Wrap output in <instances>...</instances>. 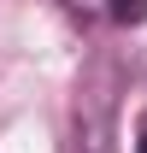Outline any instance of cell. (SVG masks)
Returning <instances> with one entry per match:
<instances>
[{"label": "cell", "instance_id": "1", "mask_svg": "<svg viewBox=\"0 0 147 153\" xmlns=\"http://www.w3.org/2000/svg\"><path fill=\"white\" fill-rule=\"evenodd\" d=\"M112 18H118V24H141V18H147V0H118Z\"/></svg>", "mask_w": 147, "mask_h": 153}, {"label": "cell", "instance_id": "2", "mask_svg": "<svg viewBox=\"0 0 147 153\" xmlns=\"http://www.w3.org/2000/svg\"><path fill=\"white\" fill-rule=\"evenodd\" d=\"M65 6H71V12H82V18H100V12L112 18V6H118V0H65Z\"/></svg>", "mask_w": 147, "mask_h": 153}, {"label": "cell", "instance_id": "3", "mask_svg": "<svg viewBox=\"0 0 147 153\" xmlns=\"http://www.w3.org/2000/svg\"><path fill=\"white\" fill-rule=\"evenodd\" d=\"M135 153H147V118L135 124Z\"/></svg>", "mask_w": 147, "mask_h": 153}]
</instances>
